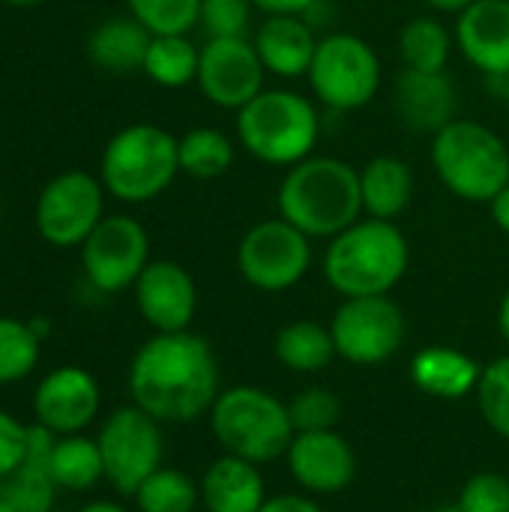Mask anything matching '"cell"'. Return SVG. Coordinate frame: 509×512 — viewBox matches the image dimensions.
Segmentation results:
<instances>
[{"label": "cell", "mask_w": 509, "mask_h": 512, "mask_svg": "<svg viewBox=\"0 0 509 512\" xmlns=\"http://www.w3.org/2000/svg\"><path fill=\"white\" fill-rule=\"evenodd\" d=\"M222 393V372L210 342L192 330L156 333L129 366L132 405L159 423H192L210 414Z\"/></svg>", "instance_id": "obj_1"}, {"label": "cell", "mask_w": 509, "mask_h": 512, "mask_svg": "<svg viewBox=\"0 0 509 512\" xmlns=\"http://www.w3.org/2000/svg\"><path fill=\"white\" fill-rule=\"evenodd\" d=\"M276 207L306 237L333 240L363 213L360 171L336 156H309L282 177Z\"/></svg>", "instance_id": "obj_2"}, {"label": "cell", "mask_w": 509, "mask_h": 512, "mask_svg": "<svg viewBox=\"0 0 509 512\" xmlns=\"http://www.w3.org/2000/svg\"><path fill=\"white\" fill-rule=\"evenodd\" d=\"M411 261L405 234L387 219H357L324 252V279L342 297L390 294Z\"/></svg>", "instance_id": "obj_3"}, {"label": "cell", "mask_w": 509, "mask_h": 512, "mask_svg": "<svg viewBox=\"0 0 509 512\" xmlns=\"http://www.w3.org/2000/svg\"><path fill=\"white\" fill-rule=\"evenodd\" d=\"M207 417L222 450L255 465L282 459L297 435L288 402L252 384L222 390Z\"/></svg>", "instance_id": "obj_4"}, {"label": "cell", "mask_w": 509, "mask_h": 512, "mask_svg": "<svg viewBox=\"0 0 509 512\" xmlns=\"http://www.w3.org/2000/svg\"><path fill=\"white\" fill-rule=\"evenodd\" d=\"M321 135V117L312 99L294 90H261L237 111V138L243 150L267 165H297L312 156Z\"/></svg>", "instance_id": "obj_5"}, {"label": "cell", "mask_w": 509, "mask_h": 512, "mask_svg": "<svg viewBox=\"0 0 509 512\" xmlns=\"http://www.w3.org/2000/svg\"><path fill=\"white\" fill-rule=\"evenodd\" d=\"M180 174L177 138L153 123L120 129L102 153L99 177L105 192L126 204L159 198Z\"/></svg>", "instance_id": "obj_6"}, {"label": "cell", "mask_w": 509, "mask_h": 512, "mask_svg": "<svg viewBox=\"0 0 509 512\" xmlns=\"http://www.w3.org/2000/svg\"><path fill=\"white\" fill-rule=\"evenodd\" d=\"M432 165L462 201L489 204L509 186V150L498 132L474 120H453L435 135Z\"/></svg>", "instance_id": "obj_7"}, {"label": "cell", "mask_w": 509, "mask_h": 512, "mask_svg": "<svg viewBox=\"0 0 509 512\" xmlns=\"http://www.w3.org/2000/svg\"><path fill=\"white\" fill-rule=\"evenodd\" d=\"M306 78L321 105L333 111H357L381 90V60L366 39L333 33L318 42Z\"/></svg>", "instance_id": "obj_8"}, {"label": "cell", "mask_w": 509, "mask_h": 512, "mask_svg": "<svg viewBox=\"0 0 509 512\" xmlns=\"http://www.w3.org/2000/svg\"><path fill=\"white\" fill-rule=\"evenodd\" d=\"M96 444L105 465V483L123 498H132L138 486L162 468V423L138 405H123L111 411L99 426Z\"/></svg>", "instance_id": "obj_9"}, {"label": "cell", "mask_w": 509, "mask_h": 512, "mask_svg": "<svg viewBox=\"0 0 509 512\" xmlns=\"http://www.w3.org/2000/svg\"><path fill=\"white\" fill-rule=\"evenodd\" d=\"M330 333L336 342V357L354 366H378L399 354L408 321L390 294L345 297V303L333 312Z\"/></svg>", "instance_id": "obj_10"}, {"label": "cell", "mask_w": 509, "mask_h": 512, "mask_svg": "<svg viewBox=\"0 0 509 512\" xmlns=\"http://www.w3.org/2000/svg\"><path fill=\"white\" fill-rule=\"evenodd\" d=\"M237 267L252 288L282 294L309 273L312 237H306L282 216L264 219L243 234L237 246Z\"/></svg>", "instance_id": "obj_11"}, {"label": "cell", "mask_w": 509, "mask_h": 512, "mask_svg": "<svg viewBox=\"0 0 509 512\" xmlns=\"http://www.w3.org/2000/svg\"><path fill=\"white\" fill-rule=\"evenodd\" d=\"M105 186L87 171L57 174L36 201V231L48 246L75 249L105 219Z\"/></svg>", "instance_id": "obj_12"}, {"label": "cell", "mask_w": 509, "mask_h": 512, "mask_svg": "<svg viewBox=\"0 0 509 512\" xmlns=\"http://www.w3.org/2000/svg\"><path fill=\"white\" fill-rule=\"evenodd\" d=\"M81 264L96 291H126L150 264V237L132 216H105L81 243Z\"/></svg>", "instance_id": "obj_13"}, {"label": "cell", "mask_w": 509, "mask_h": 512, "mask_svg": "<svg viewBox=\"0 0 509 512\" xmlns=\"http://www.w3.org/2000/svg\"><path fill=\"white\" fill-rule=\"evenodd\" d=\"M264 63L255 51V42L246 36L231 39H207L198 63V87L201 93L228 111H240L264 90Z\"/></svg>", "instance_id": "obj_14"}, {"label": "cell", "mask_w": 509, "mask_h": 512, "mask_svg": "<svg viewBox=\"0 0 509 512\" xmlns=\"http://www.w3.org/2000/svg\"><path fill=\"white\" fill-rule=\"evenodd\" d=\"M99 408V381L81 366H57L33 390V420L57 438L81 435L99 417Z\"/></svg>", "instance_id": "obj_15"}, {"label": "cell", "mask_w": 509, "mask_h": 512, "mask_svg": "<svg viewBox=\"0 0 509 512\" xmlns=\"http://www.w3.org/2000/svg\"><path fill=\"white\" fill-rule=\"evenodd\" d=\"M135 306L156 333L189 330L198 312V288L189 270L177 261H150L138 276Z\"/></svg>", "instance_id": "obj_16"}, {"label": "cell", "mask_w": 509, "mask_h": 512, "mask_svg": "<svg viewBox=\"0 0 509 512\" xmlns=\"http://www.w3.org/2000/svg\"><path fill=\"white\" fill-rule=\"evenodd\" d=\"M288 471L294 483L312 495H336L354 483L357 456L345 435L336 429L327 432H297L288 453Z\"/></svg>", "instance_id": "obj_17"}, {"label": "cell", "mask_w": 509, "mask_h": 512, "mask_svg": "<svg viewBox=\"0 0 509 512\" xmlns=\"http://www.w3.org/2000/svg\"><path fill=\"white\" fill-rule=\"evenodd\" d=\"M393 102L399 120L414 132L438 135L456 120L459 96L447 72L402 69L393 84Z\"/></svg>", "instance_id": "obj_18"}, {"label": "cell", "mask_w": 509, "mask_h": 512, "mask_svg": "<svg viewBox=\"0 0 509 512\" xmlns=\"http://www.w3.org/2000/svg\"><path fill=\"white\" fill-rule=\"evenodd\" d=\"M459 48L486 75L509 78V0H477L459 12Z\"/></svg>", "instance_id": "obj_19"}, {"label": "cell", "mask_w": 509, "mask_h": 512, "mask_svg": "<svg viewBox=\"0 0 509 512\" xmlns=\"http://www.w3.org/2000/svg\"><path fill=\"white\" fill-rule=\"evenodd\" d=\"M198 486L207 512H258L270 498L261 465L231 453L210 462Z\"/></svg>", "instance_id": "obj_20"}, {"label": "cell", "mask_w": 509, "mask_h": 512, "mask_svg": "<svg viewBox=\"0 0 509 512\" xmlns=\"http://www.w3.org/2000/svg\"><path fill=\"white\" fill-rule=\"evenodd\" d=\"M252 42L267 72L279 78H300L309 75L321 39H315V30L300 15H267Z\"/></svg>", "instance_id": "obj_21"}, {"label": "cell", "mask_w": 509, "mask_h": 512, "mask_svg": "<svg viewBox=\"0 0 509 512\" xmlns=\"http://www.w3.org/2000/svg\"><path fill=\"white\" fill-rule=\"evenodd\" d=\"M480 378H483L480 363L450 345H429L417 351L411 360L414 387L441 402H456L477 393Z\"/></svg>", "instance_id": "obj_22"}, {"label": "cell", "mask_w": 509, "mask_h": 512, "mask_svg": "<svg viewBox=\"0 0 509 512\" xmlns=\"http://www.w3.org/2000/svg\"><path fill=\"white\" fill-rule=\"evenodd\" d=\"M57 435L45 426L33 423L27 429V453L18 465V471L6 480V492L15 512H51L57 501V483L51 474V453H54Z\"/></svg>", "instance_id": "obj_23"}, {"label": "cell", "mask_w": 509, "mask_h": 512, "mask_svg": "<svg viewBox=\"0 0 509 512\" xmlns=\"http://www.w3.org/2000/svg\"><path fill=\"white\" fill-rule=\"evenodd\" d=\"M150 39H153V33L135 15H117V18L102 21L90 33L87 57L93 60V66H99L105 72L126 75V72L144 69Z\"/></svg>", "instance_id": "obj_24"}, {"label": "cell", "mask_w": 509, "mask_h": 512, "mask_svg": "<svg viewBox=\"0 0 509 512\" xmlns=\"http://www.w3.org/2000/svg\"><path fill=\"white\" fill-rule=\"evenodd\" d=\"M363 189V210L372 219L393 222L402 216L414 198V174L405 159L399 156H375L360 171Z\"/></svg>", "instance_id": "obj_25"}, {"label": "cell", "mask_w": 509, "mask_h": 512, "mask_svg": "<svg viewBox=\"0 0 509 512\" xmlns=\"http://www.w3.org/2000/svg\"><path fill=\"white\" fill-rule=\"evenodd\" d=\"M276 360L291 372H321L336 357V342L330 327L318 321H291L276 333Z\"/></svg>", "instance_id": "obj_26"}, {"label": "cell", "mask_w": 509, "mask_h": 512, "mask_svg": "<svg viewBox=\"0 0 509 512\" xmlns=\"http://www.w3.org/2000/svg\"><path fill=\"white\" fill-rule=\"evenodd\" d=\"M51 474L57 489L66 492H87L99 480H105V465L96 438H87L84 432L57 438L51 453Z\"/></svg>", "instance_id": "obj_27"}, {"label": "cell", "mask_w": 509, "mask_h": 512, "mask_svg": "<svg viewBox=\"0 0 509 512\" xmlns=\"http://www.w3.org/2000/svg\"><path fill=\"white\" fill-rule=\"evenodd\" d=\"M198 63H201V48H195V42L186 33L153 36L144 57V72L159 87L177 90L198 81Z\"/></svg>", "instance_id": "obj_28"}, {"label": "cell", "mask_w": 509, "mask_h": 512, "mask_svg": "<svg viewBox=\"0 0 509 512\" xmlns=\"http://www.w3.org/2000/svg\"><path fill=\"white\" fill-rule=\"evenodd\" d=\"M177 156H180V171L195 177V180H216L228 174L234 165V141L210 126L189 129L183 138H177Z\"/></svg>", "instance_id": "obj_29"}, {"label": "cell", "mask_w": 509, "mask_h": 512, "mask_svg": "<svg viewBox=\"0 0 509 512\" xmlns=\"http://www.w3.org/2000/svg\"><path fill=\"white\" fill-rule=\"evenodd\" d=\"M450 51H453L450 30L432 15L411 18L399 33V54H402L405 69L444 72L447 60H450Z\"/></svg>", "instance_id": "obj_30"}, {"label": "cell", "mask_w": 509, "mask_h": 512, "mask_svg": "<svg viewBox=\"0 0 509 512\" xmlns=\"http://www.w3.org/2000/svg\"><path fill=\"white\" fill-rule=\"evenodd\" d=\"M132 501L138 512H195L201 504V486L189 474L162 465L138 486Z\"/></svg>", "instance_id": "obj_31"}, {"label": "cell", "mask_w": 509, "mask_h": 512, "mask_svg": "<svg viewBox=\"0 0 509 512\" xmlns=\"http://www.w3.org/2000/svg\"><path fill=\"white\" fill-rule=\"evenodd\" d=\"M39 354L42 339L30 321L0 315V387L30 378V372L39 366Z\"/></svg>", "instance_id": "obj_32"}, {"label": "cell", "mask_w": 509, "mask_h": 512, "mask_svg": "<svg viewBox=\"0 0 509 512\" xmlns=\"http://www.w3.org/2000/svg\"><path fill=\"white\" fill-rule=\"evenodd\" d=\"M129 15H135L153 36L189 33L201 18V0H126Z\"/></svg>", "instance_id": "obj_33"}, {"label": "cell", "mask_w": 509, "mask_h": 512, "mask_svg": "<svg viewBox=\"0 0 509 512\" xmlns=\"http://www.w3.org/2000/svg\"><path fill=\"white\" fill-rule=\"evenodd\" d=\"M477 405L486 426L509 441V354L492 360L477 384Z\"/></svg>", "instance_id": "obj_34"}, {"label": "cell", "mask_w": 509, "mask_h": 512, "mask_svg": "<svg viewBox=\"0 0 509 512\" xmlns=\"http://www.w3.org/2000/svg\"><path fill=\"white\" fill-rule=\"evenodd\" d=\"M288 411L294 432H327L336 429L342 417V402L330 387H306L288 402Z\"/></svg>", "instance_id": "obj_35"}, {"label": "cell", "mask_w": 509, "mask_h": 512, "mask_svg": "<svg viewBox=\"0 0 509 512\" xmlns=\"http://www.w3.org/2000/svg\"><path fill=\"white\" fill-rule=\"evenodd\" d=\"M456 507L462 512H509V477L498 471L474 474L462 486Z\"/></svg>", "instance_id": "obj_36"}, {"label": "cell", "mask_w": 509, "mask_h": 512, "mask_svg": "<svg viewBox=\"0 0 509 512\" xmlns=\"http://www.w3.org/2000/svg\"><path fill=\"white\" fill-rule=\"evenodd\" d=\"M252 0H201V18L210 39L246 36L252 18Z\"/></svg>", "instance_id": "obj_37"}, {"label": "cell", "mask_w": 509, "mask_h": 512, "mask_svg": "<svg viewBox=\"0 0 509 512\" xmlns=\"http://www.w3.org/2000/svg\"><path fill=\"white\" fill-rule=\"evenodd\" d=\"M27 429L30 426H24L18 417L0 411V483H6L18 471L27 453Z\"/></svg>", "instance_id": "obj_38"}, {"label": "cell", "mask_w": 509, "mask_h": 512, "mask_svg": "<svg viewBox=\"0 0 509 512\" xmlns=\"http://www.w3.org/2000/svg\"><path fill=\"white\" fill-rule=\"evenodd\" d=\"M258 512H324L306 495H270Z\"/></svg>", "instance_id": "obj_39"}, {"label": "cell", "mask_w": 509, "mask_h": 512, "mask_svg": "<svg viewBox=\"0 0 509 512\" xmlns=\"http://www.w3.org/2000/svg\"><path fill=\"white\" fill-rule=\"evenodd\" d=\"M264 15H303L315 6V0H252Z\"/></svg>", "instance_id": "obj_40"}, {"label": "cell", "mask_w": 509, "mask_h": 512, "mask_svg": "<svg viewBox=\"0 0 509 512\" xmlns=\"http://www.w3.org/2000/svg\"><path fill=\"white\" fill-rule=\"evenodd\" d=\"M489 204H492V219H495V225L509 237V186H504Z\"/></svg>", "instance_id": "obj_41"}, {"label": "cell", "mask_w": 509, "mask_h": 512, "mask_svg": "<svg viewBox=\"0 0 509 512\" xmlns=\"http://www.w3.org/2000/svg\"><path fill=\"white\" fill-rule=\"evenodd\" d=\"M471 3L477 0H426V6H432L435 12H465Z\"/></svg>", "instance_id": "obj_42"}, {"label": "cell", "mask_w": 509, "mask_h": 512, "mask_svg": "<svg viewBox=\"0 0 509 512\" xmlns=\"http://www.w3.org/2000/svg\"><path fill=\"white\" fill-rule=\"evenodd\" d=\"M498 333H501V339L509 345V291L504 294L501 306H498Z\"/></svg>", "instance_id": "obj_43"}, {"label": "cell", "mask_w": 509, "mask_h": 512, "mask_svg": "<svg viewBox=\"0 0 509 512\" xmlns=\"http://www.w3.org/2000/svg\"><path fill=\"white\" fill-rule=\"evenodd\" d=\"M78 512H132L126 510L123 504H117V501H90L87 507H81Z\"/></svg>", "instance_id": "obj_44"}, {"label": "cell", "mask_w": 509, "mask_h": 512, "mask_svg": "<svg viewBox=\"0 0 509 512\" xmlns=\"http://www.w3.org/2000/svg\"><path fill=\"white\" fill-rule=\"evenodd\" d=\"M0 512H15L12 501H9V492H6V483H0Z\"/></svg>", "instance_id": "obj_45"}, {"label": "cell", "mask_w": 509, "mask_h": 512, "mask_svg": "<svg viewBox=\"0 0 509 512\" xmlns=\"http://www.w3.org/2000/svg\"><path fill=\"white\" fill-rule=\"evenodd\" d=\"M3 3H9V6H18V9H27V6H39L42 0H3Z\"/></svg>", "instance_id": "obj_46"}, {"label": "cell", "mask_w": 509, "mask_h": 512, "mask_svg": "<svg viewBox=\"0 0 509 512\" xmlns=\"http://www.w3.org/2000/svg\"><path fill=\"white\" fill-rule=\"evenodd\" d=\"M504 99H507V108H509V78H507V87H504Z\"/></svg>", "instance_id": "obj_47"}, {"label": "cell", "mask_w": 509, "mask_h": 512, "mask_svg": "<svg viewBox=\"0 0 509 512\" xmlns=\"http://www.w3.org/2000/svg\"><path fill=\"white\" fill-rule=\"evenodd\" d=\"M0 216H3V207H0Z\"/></svg>", "instance_id": "obj_48"}]
</instances>
